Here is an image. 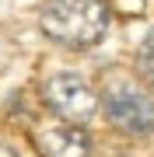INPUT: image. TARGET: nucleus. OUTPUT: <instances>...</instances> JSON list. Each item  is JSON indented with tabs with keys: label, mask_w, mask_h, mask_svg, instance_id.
Instances as JSON below:
<instances>
[{
	"label": "nucleus",
	"mask_w": 154,
	"mask_h": 157,
	"mask_svg": "<svg viewBox=\"0 0 154 157\" xmlns=\"http://www.w3.org/2000/svg\"><path fill=\"white\" fill-rule=\"evenodd\" d=\"M137 63H140V73L154 84V28L144 35V42H140V52H137Z\"/></svg>",
	"instance_id": "obj_5"
},
{
	"label": "nucleus",
	"mask_w": 154,
	"mask_h": 157,
	"mask_svg": "<svg viewBox=\"0 0 154 157\" xmlns=\"http://www.w3.org/2000/svg\"><path fill=\"white\" fill-rule=\"evenodd\" d=\"M46 105L63 119V122L84 126V122H91L95 112H98V94L77 77V73H56L46 84Z\"/></svg>",
	"instance_id": "obj_2"
},
{
	"label": "nucleus",
	"mask_w": 154,
	"mask_h": 157,
	"mask_svg": "<svg viewBox=\"0 0 154 157\" xmlns=\"http://www.w3.org/2000/svg\"><path fill=\"white\" fill-rule=\"evenodd\" d=\"M0 157H18V154L11 150V147H0Z\"/></svg>",
	"instance_id": "obj_6"
},
{
	"label": "nucleus",
	"mask_w": 154,
	"mask_h": 157,
	"mask_svg": "<svg viewBox=\"0 0 154 157\" xmlns=\"http://www.w3.org/2000/svg\"><path fill=\"white\" fill-rule=\"evenodd\" d=\"M42 154L46 157H88L91 154V140H88L84 126H56V129H46L42 133Z\"/></svg>",
	"instance_id": "obj_4"
},
{
	"label": "nucleus",
	"mask_w": 154,
	"mask_h": 157,
	"mask_svg": "<svg viewBox=\"0 0 154 157\" xmlns=\"http://www.w3.org/2000/svg\"><path fill=\"white\" fill-rule=\"evenodd\" d=\"M105 112L119 129H126L133 136H144L154 129V101L147 94H140L137 87H126V84L112 87L105 98Z\"/></svg>",
	"instance_id": "obj_3"
},
{
	"label": "nucleus",
	"mask_w": 154,
	"mask_h": 157,
	"mask_svg": "<svg viewBox=\"0 0 154 157\" xmlns=\"http://www.w3.org/2000/svg\"><path fill=\"white\" fill-rule=\"evenodd\" d=\"M42 32L67 49H91L109 28L105 0H49L39 14Z\"/></svg>",
	"instance_id": "obj_1"
}]
</instances>
